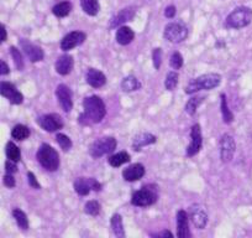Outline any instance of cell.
Here are the masks:
<instances>
[{
  "mask_svg": "<svg viewBox=\"0 0 252 238\" xmlns=\"http://www.w3.org/2000/svg\"><path fill=\"white\" fill-rule=\"evenodd\" d=\"M178 79L179 76L176 71L168 72V75L166 77V81H164V87H166L167 91H173L176 88L177 84H178Z\"/></svg>",
  "mask_w": 252,
  "mask_h": 238,
  "instance_id": "36",
  "label": "cell"
},
{
  "mask_svg": "<svg viewBox=\"0 0 252 238\" xmlns=\"http://www.w3.org/2000/svg\"><path fill=\"white\" fill-rule=\"evenodd\" d=\"M13 217L15 218L16 223H18V226L21 228V230H23V231L29 230L28 216H26V213L24 212L23 210H20V208H14V210H13Z\"/></svg>",
  "mask_w": 252,
  "mask_h": 238,
  "instance_id": "31",
  "label": "cell"
},
{
  "mask_svg": "<svg viewBox=\"0 0 252 238\" xmlns=\"http://www.w3.org/2000/svg\"><path fill=\"white\" fill-rule=\"evenodd\" d=\"M157 142V138L155 137L151 133H139L137 135H135L134 140H132V149L135 152H141L142 148L147 147V145L155 144Z\"/></svg>",
  "mask_w": 252,
  "mask_h": 238,
  "instance_id": "22",
  "label": "cell"
},
{
  "mask_svg": "<svg viewBox=\"0 0 252 238\" xmlns=\"http://www.w3.org/2000/svg\"><path fill=\"white\" fill-rule=\"evenodd\" d=\"M156 188L151 189L150 186H144L140 190L135 191L131 196V203L137 207H147L156 203L158 195H157Z\"/></svg>",
  "mask_w": 252,
  "mask_h": 238,
  "instance_id": "6",
  "label": "cell"
},
{
  "mask_svg": "<svg viewBox=\"0 0 252 238\" xmlns=\"http://www.w3.org/2000/svg\"><path fill=\"white\" fill-rule=\"evenodd\" d=\"M37 124L42 128L45 132L53 133L57 132V130L62 129L63 128V119L60 114L51 113V114H45V116H41L37 119Z\"/></svg>",
  "mask_w": 252,
  "mask_h": 238,
  "instance_id": "9",
  "label": "cell"
},
{
  "mask_svg": "<svg viewBox=\"0 0 252 238\" xmlns=\"http://www.w3.org/2000/svg\"><path fill=\"white\" fill-rule=\"evenodd\" d=\"M0 34H1V36H0V42H4V41H6L8 34H6V28L4 24H1V25H0Z\"/></svg>",
  "mask_w": 252,
  "mask_h": 238,
  "instance_id": "45",
  "label": "cell"
},
{
  "mask_svg": "<svg viewBox=\"0 0 252 238\" xmlns=\"http://www.w3.org/2000/svg\"><path fill=\"white\" fill-rule=\"evenodd\" d=\"M87 40V34L83 31H72L67 34L61 41V48L63 51H69L72 48L81 46Z\"/></svg>",
  "mask_w": 252,
  "mask_h": 238,
  "instance_id": "15",
  "label": "cell"
},
{
  "mask_svg": "<svg viewBox=\"0 0 252 238\" xmlns=\"http://www.w3.org/2000/svg\"><path fill=\"white\" fill-rule=\"evenodd\" d=\"M151 236H154V237H161V238H164V237L172 238L173 237V233L169 232V231H162V232L156 233V235H151Z\"/></svg>",
  "mask_w": 252,
  "mask_h": 238,
  "instance_id": "46",
  "label": "cell"
},
{
  "mask_svg": "<svg viewBox=\"0 0 252 238\" xmlns=\"http://www.w3.org/2000/svg\"><path fill=\"white\" fill-rule=\"evenodd\" d=\"M100 203L95 200L88 201V202L86 203V206H84V212L89 216H98L99 213H100Z\"/></svg>",
  "mask_w": 252,
  "mask_h": 238,
  "instance_id": "35",
  "label": "cell"
},
{
  "mask_svg": "<svg viewBox=\"0 0 252 238\" xmlns=\"http://www.w3.org/2000/svg\"><path fill=\"white\" fill-rule=\"evenodd\" d=\"M6 157L8 159L13 160V161L19 162L21 160V152L13 142H9L6 144Z\"/></svg>",
  "mask_w": 252,
  "mask_h": 238,
  "instance_id": "33",
  "label": "cell"
},
{
  "mask_svg": "<svg viewBox=\"0 0 252 238\" xmlns=\"http://www.w3.org/2000/svg\"><path fill=\"white\" fill-rule=\"evenodd\" d=\"M116 42L121 46H126L131 43L135 39V33L129 26H120L116 31Z\"/></svg>",
  "mask_w": 252,
  "mask_h": 238,
  "instance_id": "23",
  "label": "cell"
},
{
  "mask_svg": "<svg viewBox=\"0 0 252 238\" xmlns=\"http://www.w3.org/2000/svg\"><path fill=\"white\" fill-rule=\"evenodd\" d=\"M71 11H72L71 1H62V3H58L57 5H55L52 8L53 15L57 16V18H66V16L69 15Z\"/></svg>",
  "mask_w": 252,
  "mask_h": 238,
  "instance_id": "28",
  "label": "cell"
},
{
  "mask_svg": "<svg viewBox=\"0 0 252 238\" xmlns=\"http://www.w3.org/2000/svg\"><path fill=\"white\" fill-rule=\"evenodd\" d=\"M220 83H221V76L219 74H205L199 76L198 79H190L189 83L187 84L184 92L187 94H193L195 92L200 91V89L209 91V89H213L219 86Z\"/></svg>",
  "mask_w": 252,
  "mask_h": 238,
  "instance_id": "3",
  "label": "cell"
},
{
  "mask_svg": "<svg viewBox=\"0 0 252 238\" xmlns=\"http://www.w3.org/2000/svg\"><path fill=\"white\" fill-rule=\"evenodd\" d=\"M81 6L84 13L89 16H95L100 10L98 0H81Z\"/></svg>",
  "mask_w": 252,
  "mask_h": 238,
  "instance_id": "25",
  "label": "cell"
},
{
  "mask_svg": "<svg viewBox=\"0 0 252 238\" xmlns=\"http://www.w3.org/2000/svg\"><path fill=\"white\" fill-rule=\"evenodd\" d=\"M3 181H4V185H5L6 188H9V189L15 188L16 181H15V179H14L13 174H6L5 176L3 177Z\"/></svg>",
  "mask_w": 252,
  "mask_h": 238,
  "instance_id": "41",
  "label": "cell"
},
{
  "mask_svg": "<svg viewBox=\"0 0 252 238\" xmlns=\"http://www.w3.org/2000/svg\"><path fill=\"white\" fill-rule=\"evenodd\" d=\"M11 137L16 140H25L30 137V129L24 124H16L11 130Z\"/></svg>",
  "mask_w": 252,
  "mask_h": 238,
  "instance_id": "30",
  "label": "cell"
},
{
  "mask_svg": "<svg viewBox=\"0 0 252 238\" xmlns=\"http://www.w3.org/2000/svg\"><path fill=\"white\" fill-rule=\"evenodd\" d=\"M176 11H177L176 6H173V5L167 6L166 10H164V16L168 19H173L174 15H176Z\"/></svg>",
  "mask_w": 252,
  "mask_h": 238,
  "instance_id": "43",
  "label": "cell"
},
{
  "mask_svg": "<svg viewBox=\"0 0 252 238\" xmlns=\"http://www.w3.org/2000/svg\"><path fill=\"white\" fill-rule=\"evenodd\" d=\"M220 158L222 162H230L234 158L235 152H236V143L232 135L224 134L220 138Z\"/></svg>",
  "mask_w": 252,
  "mask_h": 238,
  "instance_id": "10",
  "label": "cell"
},
{
  "mask_svg": "<svg viewBox=\"0 0 252 238\" xmlns=\"http://www.w3.org/2000/svg\"><path fill=\"white\" fill-rule=\"evenodd\" d=\"M10 53H11V57H13L14 64H15L16 69H18L19 71H23L24 67H25V62H24L23 55H21L20 51H19L15 46H11Z\"/></svg>",
  "mask_w": 252,
  "mask_h": 238,
  "instance_id": "34",
  "label": "cell"
},
{
  "mask_svg": "<svg viewBox=\"0 0 252 238\" xmlns=\"http://www.w3.org/2000/svg\"><path fill=\"white\" fill-rule=\"evenodd\" d=\"M74 191L81 196L89 195L91 190L100 191L101 184L94 177H78L73 184Z\"/></svg>",
  "mask_w": 252,
  "mask_h": 238,
  "instance_id": "8",
  "label": "cell"
},
{
  "mask_svg": "<svg viewBox=\"0 0 252 238\" xmlns=\"http://www.w3.org/2000/svg\"><path fill=\"white\" fill-rule=\"evenodd\" d=\"M5 170L6 174H15L18 171V166H16V162L13 160L8 159L5 162Z\"/></svg>",
  "mask_w": 252,
  "mask_h": 238,
  "instance_id": "42",
  "label": "cell"
},
{
  "mask_svg": "<svg viewBox=\"0 0 252 238\" xmlns=\"http://www.w3.org/2000/svg\"><path fill=\"white\" fill-rule=\"evenodd\" d=\"M20 47L23 48L29 60L33 62V64L42 61L43 57H45V52H43V50L40 46L35 45V43H32L29 40H25V39H21L20 40Z\"/></svg>",
  "mask_w": 252,
  "mask_h": 238,
  "instance_id": "14",
  "label": "cell"
},
{
  "mask_svg": "<svg viewBox=\"0 0 252 238\" xmlns=\"http://www.w3.org/2000/svg\"><path fill=\"white\" fill-rule=\"evenodd\" d=\"M9 74H10V69H9L8 64L1 60V61H0V75H1V76H5V75Z\"/></svg>",
  "mask_w": 252,
  "mask_h": 238,
  "instance_id": "44",
  "label": "cell"
},
{
  "mask_svg": "<svg viewBox=\"0 0 252 238\" xmlns=\"http://www.w3.org/2000/svg\"><path fill=\"white\" fill-rule=\"evenodd\" d=\"M203 101H204V97L203 96L192 97V98L187 102L186 108L184 109H186V112L189 114V116H194L195 112H197V109H198V107L203 103Z\"/></svg>",
  "mask_w": 252,
  "mask_h": 238,
  "instance_id": "32",
  "label": "cell"
},
{
  "mask_svg": "<svg viewBox=\"0 0 252 238\" xmlns=\"http://www.w3.org/2000/svg\"><path fill=\"white\" fill-rule=\"evenodd\" d=\"M188 36V29L182 21H176V23H169L166 25L163 31V38L167 41L173 43H179L184 41Z\"/></svg>",
  "mask_w": 252,
  "mask_h": 238,
  "instance_id": "7",
  "label": "cell"
},
{
  "mask_svg": "<svg viewBox=\"0 0 252 238\" xmlns=\"http://www.w3.org/2000/svg\"><path fill=\"white\" fill-rule=\"evenodd\" d=\"M145 172H146V170H145L144 165L136 162V164L130 165V166L123 170V177L124 180L132 183V181H137L142 179L145 176Z\"/></svg>",
  "mask_w": 252,
  "mask_h": 238,
  "instance_id": "20",
  "label": "cell"
},
{
  "mask_svg": "<svg viewBox=\"0 0 252 238\" xmlns=\"http://www.w3.org/2000/svg\"><path fill=\"white\" fill-rule=\"evenodd\" d=\"M36 159L40 162L41 166L47 171H56L60 167V154L55 148L51 147L47 143L40 145L36 153Z\"/></svg>",
  "mask_w": 252,
  "mask_h": 238,
  "instance_id": "2",
  "label": "cell"
},
{
  "mask_svg": "<svg viewBox=\"0 0 252 238\" xmlns=\"http://www.w3.org/2000/svg\"><path fill=\"white\" fill-rule=\"evenodd\" d=\"M56 140H57L58 145H60V147L62 148V150H64V152L71 149L72 145H73L72 144V140L69 139V137H67V135L63 134V133H57Z\"/></svg>",
  "mask_w": 252,
  "mask_h": 238,
  "instance_id": "37",
  "label": "cell"
},
{
  "mask_svg": "<svg viewBox=\"0 0 252 238\" xmlns=\"http://www.w3.org/2000/svg\"><path fill=\"white\" fill-rule=\"evenodd\" d=\"M189 231V215L184 210H179L177 212V237L188 238L190 237Z\"/></svg>",
  "mask_w": 252,
  "mask_h": 238,
  "instance_id": "19",
  "label": "cell"
},
{
  "mask_svg": "<svg viewBox=\"0 0 252 238\" xmlns=\"http://www.w3.org/2000/svg\"><path fill=\"white\" fill-rule=\"evenodd\" d=\"M152 60H154V66L156 70H159L162 64V50L159 47L154 48L152 52Z\"/></svg>",
  "mask_w": 252,
  "mask_h": 238,
  "instance_id": "39",
  "label": "cell"
},
{
  "mask_svg": "<svg viewBox=\"0 0 252 238\" xmlns=\"http://www.w3.org/2000/svg\"><path fill=\"white\" fill-rule=\"evenodd\" d=\"M0 93L4 98L8 99L11 104H21L24 102V96L20 91H18L15 86L10 82H1L0 84Z\"/></svg>",
  "mask_w": 252,
  "mask_h": 238,
  "instance_id": "16",
  "label": "cell"
},
{
  "mask_svg": "<svg viewBox=\"0 0 252 238\" xmlns=\"http://www.w3.org/2000/svg\"><path fill=\"white\" fill-rule=\"evenodd\" d=\"M118 147V142L114 137H103L94 140L89 147V154L94 159L104 157L106 154H110Z\"/></svg>",
  "mask_w": 252,
  "mask_h": 238,
  "instance_id": "5",
  "label": "cell"
},
{
  "mask_svg": "<svg viewBox=\"0 0 252 238\" xmlns=\"http://www.w3.org/2000/svg\"><path fill=\"white\" fill-rule=\"evenodd\" d=\"M86 81L93 88H100L106 83V76L96 69H88L86 74Z\"/></svg>",
  "mask_w": 252,
  "mask_h": 238,
  "instance_id": "21",
  "label": "cell"
},
{
  "mask_svg": "<svg viewBox=\"0 0 252 238\" xmlns=\"http://www.w3.org/2000/svg\"><path fill=\"white\" fill-rule=\"evenodd\" d=\"M220 101H221V103H220V108H221L222 120H224V123H226V124H231V123L234 122V113L229 109L226 96H225L224 93L220 94Z\"/></svg>",
  "mask_w": 252,
  "mask_h": 238,
  "instance_id": "27",
  "label": "cell"
},
{
  "mask_svg": "<svg viewBox=\"0 0 252 238\" xmlns=\"http://www.w3.org/2000/svg\"><path fill=\"white\" fill-rule=\"evenodd\" d=\"M130 160H131V157H130L129 153L120 152L111 155V157L109 158V164H110L113 167H119L121 166V165L126 164V162H129Z\"/></svg>",
  "mask_w": 252,
  "mask_h": 238,
  "instance_id": "29",
  "label": "cell"
},
{
  "mask_svg": "<svg viewBox=\"0 0 252 238\" xmlns=\"http://www.w3.org/2000/svg\"><path fill=\"white\" fill-rule=\"evenodd\" d=\"M106 114L105 103L99 96H89L83 101V112L79 116L82 125H91L100 123Z\"/></svg>",
  "mask_w": 252,
  "mask_h": 238,
  "instance_id": "1",
  "label": "cell"
},
{
  "mask_svg": "<svg viewBox=\"0 0 252 238\" xmlns=\"http://www.w3.org/2000/svg\"><path fill=\"white\" fill-rule=\"evenodd\" d=\"M189 217L198 230H204L208 225V212L204 206L195 203L189 207Z\"/></svg>",
  "mask_w": 252,
  "mask_h": 238,
  "instance_id": "12",
  "label": "cell"
},
{
  "mask_svg": "<svg viewBox=\"0 0 252 238\" xmlns=\"http://www.w3.org/2000/svg\"><path fill=\"white\" fill-rule=\"evenodd\" d=\"M74 66V60L71 55L68 53H64V55H61L57 58V61L55 64L56 72L61 76H67L72 72Z\"/></svg>",
  "mask_w": 252,
  "mask_h": 238,
  "instance_id": "17",
  "label": "cell"
},
{
  "mask_svg": "<svg viewBox=\"0 0 252 238\" xmlns=\"http://www.w3.org/2000/svg\"><path fill=\"white\" fill-rule=\"evenodd\" d=\"M120 86L124 92H127V93H129V92L139 91V89L141 88V82H140V79H137V77L130 75V76H126L125 79H123Z\"/></svg>",
  "mask_w": 252,
  "mask_h": 238,
  "instance_id": "24",
  "label": "cell"
},
{
  "mask_svg": "<svg viewBox=\"0 0 252 238\" xmlns=\"http://www.w3.org/2000/svg\"><path fill=\"white\" fill-rule=\"evenodd\" d=\"M28 181H29V185H30L31 188L36 189V190H40L41 189V185L38 184L37 179H36V176L33 172H31V171L28 172Z\"/></svg>",
  "mask_w": 252,
  "mask_h": 238,
  "instance_id": "40",
  "label": "cell"
},
{
  "mask_svg": "<svg viewBox=\"0 0 252 238\" xmlns=\"http://www.w3.org/2000/svg\"><path fill=\"white\" fill-rule=\"evenodd\" d=\"M252 21V9L249 6H239L227 15L225 20V28L242 29L250 25Z\"/></svg>",
  "mask_w": 252,
  "mask_h": 238,
  "instance_id": "4",
  "label": "cell"
},
{
  "mask_svg": "<svg viewBox=\"0 0 252 238\" xmlns=\"http://www.w3.org/2000/svg\"><path fill=\"white\" fill-rule=\"evenodd\" d=\"M135 14H136V10L135 8H125V9H121L118 14L111 18L110 24H109V28L110 29H115L116 26H120L123 24L127 23V21H131L134 19Z\"/></svg>",
  "mask_w": 252,
  "mask_h": 238,
  "instance_id": "18",
  "label": "cell"
},
{
  "mask_svg": "<svg viewBox=\"0 0 252 238\" xmlns=\"http://www.w3.org/2000/svg\"><path fill=\"white\" fill-rule=\"evenodd\" d=\"M169 65H171L172 69L174 70L182 69V66H183V56H182L178 51L173 52L172 53L171 58H169Z\"/></svg>",
  "mask_w": 252,
  "mask_h": 238,
  "instance_id": "38",
  "label": "cell"
},
{
  "mask_svg": "<svg viewBox=\"0 0 252 238\" xmlns=\"http://www.w3.org/2000/svg\"><path fill=\"white\" fill-rule=\"evenodd\" d=\"M203 147V135L202 128L199 124H194L190 130V143L187 148V157L192 158L200 152Z\"/></svg>",
  "mask_w": 252,
  "mask_h": 238,
  "instance_id": "11",
  "label": "cell"
},
{
  "mask_svg": "<svg viewBox=\"0 0 252 238\" xmlns=\"http://www.w3.org/2000/svg\"><path fill=\"white\" fill-rule=\"evenodd\" d=\"M56 97H57L60 106L63 111L68 113L73 108V99H72V91L67 84H58L56 88Z\"/></svg>",
  "mask_w": 252,
  "mask_h": 238,
  "instance_id": "13",
  "label": "cell"
},
{
  "mask_svg": "<svg viewBox=\"0 0 252 238\" xmlns=\"http://www.w3.org/2000/svg\"><path fill=\"white\" fill-rule=\"evenodd\" d=\"M111 230H113L114 235L116 237H125V231H124V225H123V217H121L119 213H114L113 217H111L110 221Z\"/></svg>",
  "mask_w": 252,
  "mask_h": 238,
  "instance_id": "26",
  "label": "cell"
}]
</instances>
